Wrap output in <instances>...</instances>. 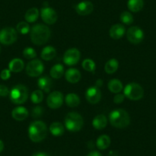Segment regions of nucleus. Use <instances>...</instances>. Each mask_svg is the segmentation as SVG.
I'll return each instance as SVG.
<instances>
[{"label":"nucleus","instance_id":"4be33fe9","mask_svg":"<svg viewBox=\"0 0 156 156\" xmlns=\"http://www.w3.org/2000/svg\"><path fill=\"white\" fill-rule=\"evenodd\" d=\"M64 101H65L67 106H68L69 107L75 108L80 105V99L77 94L70 93V94L66 95L65 98H64Z\"/></svg>","mask_w":156,"mask_h":156},{"label":"nucleus","instance_id":"c85d7f7f","mask_svg":"<svg viewBox=\"0 0 156 156\" xmlns=\"http://www.w3.org/2000/svg\"><path fill=\"white\" fill-rule=\"evenodd\" d=\"M39 14V10L37 8H31L25 13V19L28 23H33L37 20Z\"/></svg>","mask_w":156,"mask_h":156},{"label":"nucleus","instance_id":"393cba45","mask_svg":"<svg viewBox=\"0 0 156 156\" xmlns=\"http://www.w3.org/2000/svg\"><path fill=\"white\" fill-rule=\"evenodd\" d=\"M64 74V67L62 64H57L54 65L50 70V75L51 77L58 80L63 76Z\"/></svg>","mask_w":156,"mask_h":156},{"label":"nucleus","instance_id":"ddd939ff","mask_svg":"<svg viewBox=\"0 0 156 156\" xmlns=\"http://www.w3.org/2000/svg\"><path fill=\"white\" fill-rule=\"evenodd\" d=\"M85 97H86L88 103H91V104H97L101 100V90L97 86L90 87L86 90Z\"/></svg>","mask_w":156,"mask_h":156},{"label":"nucleus","instance_id":"6ab92c4d","mask_svg":"<svg viewBox=\"0 0 156 156\" xmlns=\"http://www.w3.org/2000/svg\"><path fill=\"white\" fill-rule=\"evenodd\" d=\"M107 118L103 114H100V115H97V116L94 117V119H93L92 122V125L94 128L97 130H102L105 129L107 126Z\"/></svg>","mask_w":156,"mask_h":156},{"label":"nucleus","instance_id":"cd10ccee","mask_svg":"<svg viewBox=\"0 0 156 156\" xmlns=\"http://www.w3.org/2000/svg\"><path fill=\"white\" fill-rule=\"evenodd\" d=\"M127 6L129 11L133 12H139L143 9V0H129L127 2Z\"/></svg>","mask_w":156,"mask_h":156},{"label":"nucleus","instance_id":"58836bf2","mask_svg":"<svg viewBox=\"0 0 156 156\" xmlns=\"http://www.w3.org/2000/svg\"><path fill=\"white\" fill-rule=\"evenodd\" d=\"M87 156H103V155H102L101 153L99 152V151H90V152Z\"/></svg>","mask_w":156,"mask_h":156},{"label":"nucleus","instance_id":"ea45409f","mask_svg":"<svg viewBox=\"0 0 156 156\" xmlns=\"http://www.w3.org/2000/svg\"><path fill=\"white\" fill-rule=\"evenodd\" d=\"M32 156H51V155L46 152L38 151V152H36V153H34V154H32Z\"/></svg>","mask_w":156,"mask_h":156},{"label":"nucleus","instance_id":"39448f33","mask_svg":"<svg viewBox=\"0 0 156 156\" xmlns=\"http://www.w3.org/2000/svg\"><path fill=\"white\" fill-rule=\"evenodd\" d=\"M10 100L14 104H23L28 98V88L22 84H17L9 92Z\"/></svg>","mask_w":156,"mask_h":156},{"label":"nucleus","instance_id":"412c9836","mask_svg":"<svg viewBox=\"0 0 156 156\" xmlns=\"http://www.w3.org/2000/svg\"><path fill=\"white\" fill-rule=\"evenodd\" d=\"M25 67V63L21 58H14L9 63V69L13 73H19Z\"/></svg>","mask_w":156,"mask_h":156},{"label":"nucleus","instance_id":"20e7f679","mask_svg":"<svg viewBox=\"0 0 156 156\" xmlns=\"http://www.w3.org/2000/svg\"><path fill=\"white\" fill-rule=\"evenodd\" d=\"M64 126L68 131L76 133L80 131L83 126V119L80 113L70 112L64 119Z\"/></svg>","mask_w":156,"mask_h":156},{"label":"nucleus","instance_id":"7c9ffc66","mask_svg":"<svg viewBox=\"0 0 156 156\" xmlns=\"http://www.w3.org/2000/svg\"><path fill=\"white\" fill-rule=\"evenodd\" d=\"M43 99H44V94H43L42 90H41L40 89L36 90L31 93V100L34 104H38V103H41Z\"/></svg>","mask_w":156,"mask_h":156},{"label":"nucleus","instance_id":"a878e982","mask_svg":"<svg viewBox=\"0 0 156 156\" xmlns=\"http://www.w3.org/2000/svg\"><path fill=\"white\" fill-rule=\"evenodd\" d=\"M110 143L111 140L109 136H108L107 135H101L97 139L96 145H97V147L100 150H105L109 148Z\"/></svg>","mask_w":156,"mask_h":156},{"label":"nucleus","instance_id":"4c0bfd02","mask_svg":"<svg viewBox=\"0 0 156 156\" xmlns=\"http://www.w3.org/2000/svg\"><path fill=\"white\" fill-rule=\"evenodd\" d=\"M125 95L122 94H116V95L114 97L113 102L115 104H120L125 100Z\"/></svg>","mask_w":156,"mask_h":156},{"label":"nucleus","instance_id":"7ed1b4c3","mask_svg":"<svg viewBox=\"0 0 156 156\" xmlns=\"http://www.w3.org/2000/svg\"><path fill=\"white\" fill-rule=\"evenodd\" d=\"M28 137L33 142H40L44 140L48 134L46 124L41 120L34 121L28 129Z\"/></svg>","mask_w":156,"mask_h":156},{"label":"nucleus","instance_id":"a211bd4d","mask_svg":"<svg viewBox=\"0 0 156 156\" xmlns=\"http://www.w3.org/2000/svg\"><path fill=\"white\" fill-rule=\"evenodd\" d=\"M12 116L16 121H23L28 116V111L24 106H17L12 111Z\"/></svg>","mask_w":156,"mask_h":156},{"label":"nucleus","instance_id":"9b49d317","mask_svg":"<svg viewBox=\"0 0 156 156\" xmlns=\"http://www.w3.org/2000/svg\"><path fill=\"white\" fill-rule=\"evenodd\" d=\"M80 51L78 49L73 48L67 50L63 57L64 63L67 66L76 65L80 59Z\"/></svg>","mask_w":156,"mask_h":156},{"label":"nucleus","instance_id":"e433bc0d","mask_svg":"<svg viewBox=\"0 0 156 156\" xmlns=\"http://www.w3.org/2000/svg\"><path fill=\"white\" fill-rule=\"evenodd\" d=\"M9 90L6 86L3 84H0V97H5L9 95Z\"/></svg>","mask_w":156,"mask_h":156},{"label":"nucleus","instance_id":"f03ea898","mask_svg":"<svg viewBox=\"0 0 156 156\" xmlns=\"http://www.w3.org/2000/svg\"><path fill=\"white\" fill-rule=\"evenodd\" d=\"M109 121L115 128L125 129L130 124V116L126 110L119 108L109 113Z\"/></svg>","mask_w":156,"mask_h":156},{"label":"nucleus","instance_id":"5701e85b","mask_svg":"<svg viewBox=\"0 0 156 156\" xmlns=\"http://www.w3.org/2000/svg\"><path fill=\"white\" fill-rule=\"evenodd\" d=\"M65 126L59 122H54L49 126V131L54 136H61L64 133Z\"/></svg>","mask_w":156,"mask_h":156},{"label":"nucleus","instance_id":"2eb2a0df","mask_svg":"<svg viewBox=\"0 0 156 156\" xmlns=\"http://www.w3.org/2000/svg\"><path fill=\"white\" fill-rule=\"evenodd\" d=\"M126 32V30L123 25H121V24H115L111 27L109 34L112 39L118 40V39H120L121 37H123Z\"/></svg>","mask_w":156,"mask_h":156},{"label":"nucleus","instance_id":"f8f14e48","mask_svg":"<svg viewBox=\"0 0 156 156\" xmlns=\"http://www.w3.org/2000/svg\"><path fill=\"white\" fill-rule=\"evenodd\" d=\"M41 19L47 25H54L58 20V14L54 9L48 6L43 7L41 9Z\"/></svg>","mask_w":156,"mask_h":156},{"label":"nucleus","instance_id":"bb28decb","mask_svg":"<svg viewBox=\"0 0 156 156\" xmlns=\"http://www.w3.org/2000/svg\"><path fill=\"white\" fill-rule=\"evenodd\" d=\"M119 68V62L115 58H111L105 64V71L108 74H112L115 73Z\"/></svg>","mask_w":156,"mask_h":156},{"label":"nucleus","instance_id":"f257e3e1","mask_svg":"<svg viewBox=\"0 0 156 156\" xmlns=\"http://www.w3.org/2000/svg\"><path fill=\"white\" fill-rule=\"evenodd\" d=\"M30 34L33 44L35 45H42L48 41L51 35V31L47 25L37 24L31 28Z\"/></svg>","mask_w":156,"mask_h":156},{"label":"nucleus","instance_id":"c756f323","mask_svg":"<svg viewBox=\"0 0 156 156\" xmlns=\"http://www.w3.org/2000/svg\"><path fill=\"white\" fill-rule=\"evenodd\" d=\"M82 67L86 71L94 73L96 70V63L90 58H86L82 62Z\"/></svg>","mask_w":156,"mask_h":156},{"label":"nucleus","instance_id":"a19ab883","mask_svg":"<svg viewBox=\"0 0 156 156\" xmlns=\"http://www.w3.org/2000/svg\"><path fill=\"white\" fill-rule=\"evenodd\" d=\"M107 156H119V153L115 151H110L108 154Z\"/></svg>","mask_w":156,"mask_h":156},{"label":"nucleus","instance_id":"9d476101","mask_svg":"<svg viewBox=\"0 0 156 156\" xmlns=\"http://www.w3.org/2000/svg\"><path fill=\"white\" fill-rule=\"evenodd\" d=\"M64 101V97L60 91H53L47 98V105L50 109H57L61 107Z\"/></svg>","mask_w":156,"mask_h":156},{"label":"nucleus","instance_id":"c03bdc74","mask_svg":"<svg viewBox=\"0 0 156 156\" xmlns=\"http://www.w3.org/2000/svg\"><path fill=\"white\" fill-rule=\"evenodd\" d=\"M0 53H1V46H0Z\"/></svg>","mask_w":156,"mask_h":156},{"label":"nucleus","instance_id":"6e6552de","mask_svg":"<svg viewBox=\"0 0 156 156\" xmlns=\"http://www.w3.org/2000/svg\"><path fill=\"white\" fill-rule=\"evenodd\" d=\"M17 38V31L12 27H6L0 31V43L4 45L12 44Z\"/></svg>","mask_w":156,"mask_h":156},{"label":"nucleus","instance_id":"423d86ee","mask_svg":"<svg viewBox=\"0 0 156 156\" xmlns=\"http://www.w3.org/2000/svg\"><path fill=\"white\" fill-rule=\"evenodd\" d=\"M123 94L131 100H139L143 97L144 90L139 83L132 82L128 83L123 89Z\"/></svg>","mask_w":156,"mask_h":156},{"label":"nucleus","instance_id":"1a4fd4ad","mask_svg":"<svg viewBox=\"0 0 156 156\" xmlns=\"http://www.w3.org/2000/svg\"><path fill=\"white\" fill-rule=\"evenodd\" d=\"M145 34L141 28L138 26L130 27L126 31L127 40L133 44H138L143 41Z\"/></svg>","mask_w":156,"mask_h":156},{"label":"nucleus","instance_id":"aec40b11","mask_svg":"<svg viewBox=\"0 0 156 156\" xmlns=\"http://www.w3.org/2000/svg\"><path fill=\"white\" fill-rule=\"evenodd\" d=\"M57 51L53 46L48 45L44 47L41 51V58L44 61H51L56 56Z\"/></svg>","mask_w":156,"mask_h":156},{"label":"nucleus","instance_id":"b1692460","mask_svg":"<svg viewBox=\"0 0 156 156\" xmlns=\"http://www.w3.org/2000/svg\"><path fill=\"white\" fill-rule=\"evenodd\" d=\"M108 89L111 93L119 94L123 89L122 83L118 79H112L108 83Z\"/></svg>","mask_w":156,"mask_h":156},{"label":"nucleus","instance_id":"f3484780","mask_svg":"<svg viewBox=\"0 0 156 156\" xmlns=\"http://www.w3.org/2000/svg\"><path fill=\"white\" fill-rule=\"evenodd\" d=\"M37 86L41 90L45 93H49L53 87V82L51 78L48 76H41L37 80Z\"/></svg>","mask_w":156,"mask_h":156},{"label":"nucleus","instance_id":"c9c22d12","mask_svg":"<svg viewBox=\"0 0 156 156\" xmlns=\"http://www.w3.org/2000/svg\"><path fill=\"white\" fill-rule=\"evenodd\" d=\"M11 76V71L9 69H4L0 73V77L3 80H9Z\"/></svg>","mask_w":156,"mask_h":156},{"label":"nucleus","instance_id":"473e14b6","mask_svg":"<svg viewBox=\"0 0 156 156\" xmlns=\"http://www.w3.org/2000/svg\"><path fill=\"white\" fill-rule=\"evenodd\" d=\"M16 31L22 34H27L31 31L29 24L27 22H21L16 25Z\"/></svg>","mask_w":156,"mask_h":156},{"label":"nucleus","instance_id":"0eeeda50","mask_svg":"<svg viewBox=\"0 0 156 156\" xmlns=\"http://www.w3.org/2000/svg\"><path fill=\"white\" fill-rule=\"evenodd\" d=\"M44 70V64L39 59H32L27 64L25 67L26 73L31 77H37L41 76Z\"/></svg>","mask_w":156,"mask_h":156},{"label":"nucleus","instance_id":"dca6fc26","mask_svg":"<svg viewBox=\"0 0 156 156\" xmlns=\"http://www.w3.org/2000/svg\"><path fill=\"white\" fill-rule=\"evenodd\" d=\"M65 79L70 83H76L81 79L80 70L76 68H70L65 72Z\"/></svg>","mask_w":156,"mask_h":156},{"label":"nucleus","instance_id":"4468645a","mask_svg":"<svg viewBox=\"0 0 156 156\" xmlns=\"http://www.w3.org/2000/svg\"><path fill=\"white\" fill-rule=\"evenodd\" d=\"M75 10L76 12L80 16H88L94 11V5L90 1H83L76 5Z\"/></svg>","mask_w":156,"mask_h":156},{"label":"nucleus","instance_id":"37998d69","mask_svg":"<svg viewBox=\"0 0 156 156\" xmlns=\"http://www.w3.org/2000/svg\"><path fill=\"white\" fill-rule=\"evenodd\" d=\"M4 149V143L1 139H0V152H2Z\"/></svg>","mask_w":156,"mask_h":156},{"label":"nucleus","instance_id":"72a5a7b5","mask_svg":"<svg viewBox=\"0 0 156 156\" xmlns=\"http://www.w3.org/2000/svg\"><path fill=\"white\" fill-rule=\"evenodd\" d=\"M22 55H23L24 58H26V59H28V60L34 59V58L37 56L36 51L31 47L25 48L23 50Z\"/></svg>","mask_w":156,"mask_h":156},{"label":"nucleus","instance_id":"f704fd0d","mask_svg":"<svg viewBox=\"0 0 156 156\" xmlns=\"http://www.w3.org/2000/svg\"><path fill=\"white\" fill-rule=\"evenodd\" d=\"M43 113H44V108L42 106H37L33 108L31 110V116L33 118H39L42 116Z\"/></svg>","mask_w":156,"mask_h":156},{"label":"nucleus","instance_id":"2f4dec72","mask_svg":"<svg viewBox=\"0 0 156 156\" xmlns=\"http://www.w3.org/2000/svg\"><path fill=\"white\" fill-rule=\"evenodd\" d=\"M119 19H120V21L122 23H124L125 25H131L133 22V21H134L133 15H132L129 12L127 11H125L121 13L120 18H119Z\"/></svg>","mask_w":156,"mask_h":156},{"label":"nucleus","instance_id":"79ce46f5","mask_svg":"<svg viewBox=\"0 0 156 156\" xmlns=\"http://www.w3.org/2000/svg\"><path fill=\"white\" fill-rule=\"evenodd\" d=\"M103 83V80H100V79H99V80H97V81H96V86H97V87L100 88V87H101Z\"/></svg>","mask_w":156,"mask_h":156}]
</instances>
